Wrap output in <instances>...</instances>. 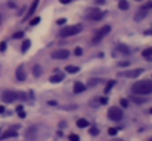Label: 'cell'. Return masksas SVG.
I'll return each mask as SVG.
<instances>
[{
    "mask_svg": "<svg viewBox=\"0 0 152 141\" xmlns=\"http://www.w3.org/2000/svg\"><path fill=\"white\" fill-rule=\"evenodd\" d=\"M132 91L137 95H148L152 93V81L149 80H143V81H137L136 84H133Z\"/></svg>",
    "mask_w": 152,
    "mask_h": 141,
    "instance_id": "6da1fadb",
    "label": "cell"
},
{
    "mask_svg": "<svg viewBox=\"0 0 152 141\" xmlns=\"http://www.w3.org/2000/svg\"><path fill=\"white\" fill-rule=\"evenodd\" d=\"M81 30H83L81 25H68V27H65V28L61 30L59 35L64 37V38H65V37H72V35H77Z\"/></svg>",
    "mask_w": 152,
    "mask_h": 141,
    "instance_id": "7a4b0ae2",
    "label": "cell"
},
{
    "mask_svg": "<svg viewBox=\"0 0 152 141\" xmlns=\"http://www.w3.org/2000/svg\"><path fill=\"white\" fill-rule=\"evenodd\" d=\"M1 98H3V101L4 103H12V101H15V100H24L25 98V95L24 93H15V91H4L3 95H1Z\"/></svg>",
    "mask_w": 152,
    "mask_h": 141,
    "instance_id": "3957f363",
    "label": "cell"
},
{
    "mask_svg": "<svg viewBox=\"0 0 152 141\" xmlns=\"http://www.w3.org/2000/svg\"><path fill=\"white\" fill-rule=\"evenodd\" d=\"M108 118L109 119H112V121H121L123 119V110L120 109V107H111L109 110H108Z\"/></svg>",
    "mask_w": 152,
    "mask_h": 141,
    "instance_id": "277c9868",
    "label": "cell"
},
{
    "mask_svg": "<svg viewBox=\"0 0 152 141\" xmlns=\"http://www.w3.org/2000/svg\"><path fill=\"white\" fill-rule=\"evenodd\" d=\"M109 31H111V27H109V25H103L101 30H98V31H96V34H95V37H93V43L101 41L105 35H108V34H109Z\"/></svg>",
    "mask_w": 152,
    "mask_h": 141,
    "instance_id": "5b68a950",
    "label": "cell"
},
{
    "mask_svg": "<svg viewBox=\"0 0 152 141\" xmlns=\"http://www.w3.org/2000/svg\"><path fill=\"white\" fill-rule=\"evenodd\" d=\"M103 12L99 10V9H96V7H93V9H89L87 10V13H86V16L89 18V19H92V21H99L103 18Z\"/></svg>",
    "mask_w": 152,
    "mask_h": 141,
    "instance_id": "8992f818",
    "label": "cell"
},
{
    "mask_svg": "<svg viewBox=\"0 0 152 141\" xmlns=\"http://www.w3.org/2000/svg\"><path fill=\"white\" fill-rule=\"evenodd\" d=\"M68 56H69V51L65 50V48H59V50H55V51L52 53V57L56 59V60H64V59H66Z\"/></svg>",
    "mask_w": 152,
    "mask_h": 141,
    "instance_id": "52a82bcc",
    "label": "cell"
},
{
    "mask_svg": "<svg viewBox=\"0 0 152 141\" xmlns=\"http://www.w3.org/2000/svg\"><path fill=\"white\" fill-rule=\"evenodd\" d=\"M143 72V69H132V71H121L120 77H127V78H137L140 74Z\"/></svg>",
    "mask_w": 152,
    "mask_h": 141,
    "instance_id": "ba28073f",
    "label": "cell"
},
{
    "mask_svg": "<svg viewBox=\"0 0 152 141\" xmlns=\"http://www.w3.org/2000/svg\"><path fill=\"white\" fill-rule=\"evenodd\" d=\"M18 135V131L16 129H7L1 134V140H6V138H12V137H16Z\"/></svg>",
    "mask_w": 152,
    "mask_h": 141,
    "instance_id": "9c48e42d",
    "label": "cell"
},
{
    "mask_svg": "<svg viewBox=\"0 0 152 141\" xmlns=\"http://www.w3.org/2000/svg\"><path fill=\"white\" fill-rule=\"evenodd\" d=\"M146 10H148V9H146V7L143 6V7H142V9H140V10H139V12H137V13L134 15V19H136V21H142V19H143V18L146 16V13H148Z\"/></svg>",
    "mask_w": 152,
    "mask_h": 141,
    "instance_id": "30bf717a",
    "label": "cell"
},
{
    "mask_svg": "<svg viewBox=\"0 0 152 141\" xmlns=\"http://www.w3.org/2000/svg\"><path fill=\"white\" fill-rule=\"evenodd\" d=\"M37 6H39V0H33V3H31V6H30V9H28V13H27V16H25V19L27 18H30L34 12H36V9H37Z\"/></svg>",
    "mask_w": 152,
    "mask_h": 141,
    "instance_id": "8fae6325",
    "label": "cell"
},
{
    "mask_svg": "<svg viewBox=\"0 0 152 141\" xmlns=\"http://www.w3.org/2000/svg\"><path fill=\"white\" fill-rule=\"evenodd\" d=\"M16 78H18L19 81H24V80H25V72H24V66H19V68L16 69Z\"/></svg>",
    "mask_w": 152,
    "mask_h": 141,
    "instance_id": "7c38bea8",
    "label": "cell"
},
{
    "mask_svg": "<svg viewBox=\"0 0 152 141\" xmlns=\"http://www.w3.org/2000/svg\"><path fill=\"white\" fill-rule=\"evenodd\" d=\"M84 90H86L84 84H81V82H75V84H74V93H75V94L83 93Z\"/></svg>",
    "mask_w": 152,
    "mask_h": 141,
    "instance_id": "4fadbf2b",
    "label": "cell"
},
{
    "mask_svg": "<svg viewBox=\"0 0 152 141\" xmlns=\"http://www.w3.org/2000/svg\"><path fill=\"white\" fill-rule=\"evenodd\" d=\"M62 80H64V74H55L53 77H50V82H52V84L61 82Z\"/></svg>",
    "mask_w": 152,
    "mask_h": 141,
    "instance_id": "5bb4252c",
    "label": "cell"
},
{
    "mask_svg": "<svg viewBox=\"0 0 152 141\" xmlns=\"http://www.w3.org/2000/svg\"><path fill=\"white\" fill-rule=\"evenodd\" d=\"M132 100H133L136 104H142V103H145V101H146V98H145V97H139V95H136V94H134V95H132Z\"/></svg>",
    "mask_w": 152,
    "mask_h": 141,
    "instance_id": "9a60e30c",
    "label": "cell"
},
{
    "mask_svg": "<svg viewBox=\"0 0 152 141\" xmlns=\"http://www.w3.org/2000/svg\"><path fill=\"white\" fill-rule=\"evenodd\" d=\"M68 74H77L78 71H80V68L78 66H72V65H69V66H66V69H65Z\"/></svg>",
    "mask_w": 152,
    "mask_h": 141,
    "instance_id": "2e32d148",
    "label": "cell"
},
{
    "mask_svg": "<svg viewBox=\"0 0 152 141\" xmlns=\"http://www.w3.org/2000/svg\"><path fill=\"white\" fill-rule=\"evenodd\" d=\"M118 7H120L121 10H127V9H129V3H127L126 0H120V1H118Z\"/></svg>",
    "mask_w": 152,
    "mask_h": 141,
    "instance_id": "e0dca14e",
    "label": "cell"
},
{
    "mask_svg": "<svg viewBox=\"0 0 152 141\" xmlns=\"http://www.w3.org/2000/svg\"><path fill=\"white\" fill-rule=\"evenodd\" d=\"M33 74H34V77H40L42 75V66L40 65H36L33 68Z\"/></svg>",
    "mask_w": 152,
    "mask_h": 141,
    "instance_id": "ac0fdd59",
    "label": "cell"
},
{
    "mask_svg": "<svg viewBox=\"0 0 152 141\" xmlns=\"http://www.w3.org/2000/svg\"><path fill=\"white\" fill-rule=\"evenodd\" d=\"M77 127H80V128H87V127H89V122H87L86 119H78V121H77Z\"/></svg>",
    "mask_w": 152,
    "mask_h": 141,
    "instance_id": "d6986e66",
    "label": "cell"
},
{
    "mask_svg": "<svg viewBox=\"0 0 152 141\" xmlns=\"http://www.w3.org/2000/svg\"><path fill=\"white\" fill-rule=\"evenodd\" d=\"M142 54H143V57H149V59H151V56H152V47L146 48V50H143V51H142Z\"/></svg>",
    "mask_w": 152,
    "mask_h": 141,
    "instance_id": "ffe728a7",
    "label": "cell"
},
{
    "mask_svg": "<svg viewBox=\"0 0 152 141\" xmlns=\"http://www.w3.org/2000/svg\"><path fill=\"white\" fill-rule=\"evenodd\" d=\"M30 46H31V41H30V40H25V41L22 43V51H27V50L30 48Z\"/></svg>",
    "mask_w": 152,
    "mask_h": 141,
    "instance_id": "44dd1931",
    "label": "cell"
},
{
    "mask_svg": "<svg viewBox=\"0 0 152 141\" xmlns=\"http://www.w3.org/2000/svg\"><path fill=\"white\" fill-rule=\"evenodd\" d=\"M114 84H115V81H108V84H106V88H105V93L108 94L111 91V88L114 87Z\"/></svg>",
    "mask_w": 152,
    "mask_h": 141,
    "instance_id": "7402d4cb",
    "label": "cell"
},
{
    "mask_svg": "<svg viewBox=\"0 0 152 141\" xmlns=\"http://www.w3.org/2000/svg\"><path fill=\"white\" fill-rule=\"evenodd\" d=\"M16 112H18V115H19V118H25V112H24V109H22V106H18V107H16Z\"/></svg>",
    "mask_w": 152,
    "mask_h": 141,
    "instance_id": "603a6c76",
    "label": "cell"
},
{
    "mask_svg": "<svg viewBox=\"0 0 152 141\" xmlns=\"http://www.w3.org/2000/svg\"><path fill=\"white\" fill-rule=\"evenodd\" d=\"M118 51H121V53H129L130 51V48H127V46H118Z\"/></svg>",
    "mask_w": 152,
    "mask_h": 141,
    "instance_id": "cb8c5ba5",
    "label": "cell"
},
{
    "mask_svg": "<svg viewBox=\"0 0 152 141\" xmlns=\"http://www.w3.org/2000/svg\"><path fill=\"white\" fill-rule=\"evenodd\" d=\"M39 22H40V18H39V16H37V18H33V19L30 21V24H31V25H37Z\"/></svg>",
    "mask_w": 152,
    "mask_h": 141,
    "instance_id": "d4e9b609",
    "label": "cell"
},
{
    "mask_svg": "<svg viewBox=\"0 0 152 141\" xmlns=\"http://www.w3.org/2000/svg\"><path fill=\"white\" fill-rule=\"evenodd\" d=\"M68 138H69V141H80L78 135H75V134H71V135H69Z\"/></svg>",
    "mask_w": 152,
    "mask_h": 141,
    "instance_id": "484cf974",
    "label": "cell"
},
{
    "mask_svg": "<svg viewBox=\"0 0 152 141\" xmlns=\"http://www.w3.org/2000/svg\"><path fill=\"white\" fill-rule=\"evenodd\" d=\"M120 104H121L123 107H127V106H129V101H127L126 98H121V100H120Z\"/></svg>",
    "mask_w": 152,
    "mask_h": 141,
    "instance_id": "4316f807",
    "label": "cell"
},
{
    "mask_svg": "<svg viewBox=\"0 0 152 141\" xmlns=\"http://www.w3.org/2000/svg\"><path fill=\"white\" fill-rule=\"evenodd\" d=\"M108 134H109V135H115V134H117V128H109V129H108Z\"/></svg>",
    "mask_w": 152,
    "mask_h": 141,
    "instance_id": "83f0119b",
    "label": "cell"
},
{
    "mask_svg": "<svg viewBox=\"0 0 152 141\" xmlns=\"http://www.w3.org/2000/svg\"><path fill=\"white\" fill-rule=\"evenodd\" d=\"M22 35H24L22 33H16V34H13V38H21Z\"/></svg>",
    "mask_w": 152,
    "mask_h": 141,
    "instance_id": "f1b7e54d",
    "label": "cell"
},
{
    "mask_svg": "<svg viewBox=\"0 0 152 141\" xmlns=\"http://www.w3.org/2000/svg\"><path fill=\"white\" fill-rule=\"evenodd\" d=\"M4 48H6V43L3 41V43H0V50H1V51H4Z\"/></svg>",
    "mask_w": 152,
    "mask_h": 141,
    "instance_id": "f546056e",
    "label": "cell"
},
{
    "mask_svg": "<svg viewBox=\"0 0 152 141\" xmlns=\"http://www.w3.org/2000/svg\"><path fill=\"white\" fill-rule=\"evenodd\" d=\"M65 22H66V19H64V18L58 19V24H59V25H62V24H65Z\"/></svg>",
    "mask_w": 152,
    "mask_h": 141,
    "instance_id": "4dcf8cb0",
    "label": "cell"
},
{
    "mask_svg": "<svg viewBox=\"0 0 152 141\" xmlns=\"http://www.w3.org/2000/svg\"><path fill=\"white\" fill-rule=\"evenodd\" d=\"M81 53H83V50H81V48H75V54H77V56H80Z\"/></svg>",
    "mask_w": 152,
    "mask_h": 141,
    "instance_id": "1f68e13d",
    "label": "cell"
},
{
    "mask_svg": "<svg viewBox=\"0 0 152 141\" xmlns=\"http://www.w3.org/2000/svg\"><path fill=\"white\" fill-rule=\"evenodd\" d=\"M90 132H92L93 135H96V134H98V129H96V128H90Z\"/></svg>",
    "mask_w": 152,
    "mask_h": 141,
    "instance_id": "d6a6232c",
    "label": "cell"
},
{
    "mask_svg": "<svg viewBox=\"0 0 152 141\" xmlns=\"http://www.w3.org/2000/svg\"><path fill=\"white\" fill-rule=\"evenodd\" d=\"M145 7H146V9H152V1L146 3V4H145Z\"/></svg>",
    "mask_w": 152,
    "mask_h": 141,
    "instance_id": "836d02e7",
    "label": "cell"
},
{
    "mask_svg": "<svg viewBox=\"0 0 152 141\" xmlns=\"http://www.w3.org/2000/svg\"><path fill=\"white\" fill-rule=\"evenodd\" d=\"M90 82H92V85H96V84H98V82H99V80H92V81H90Z\"/></svg>",
    "mask_w": 152,
    "mask_h": 141,
    "instance_id": "e575fe53",
    "label": "cell"
},
{
    "mask_svg": "<svg viewBox=\"0 0 152 141\" xmlns=\"http://www.w3.org/2000/svg\"><path fill=\"white\" fill-rule=\"evenodd\" d=\"M71 0H61V3H64V4H66V3H69Z\"/></svg>",
    "mask_w": 152,
    "mask_h": 141,
    "instance_id": "d590c367",
    "label": "cell"
},
{
    "mask_svg": "<svg viewBox=\"0 0 152 141\" xmlns=\"http://www.w3.org/2000/svg\"><path fill=\"white\" fill-rule=\"evenodd\" d=\"M3 112H4V107H3V106H0V113H3Z\"/></svg>",
    "mask_w": 152,
    "mask_h": 141,
    "instance_id": "8d00e7d4",
    "label": "cell"
},
{
    "mask_svg": "<svg viewBox=\"0 0 152 141\" xmlns=\"http://www.w3.org/2000/svg\"><path fill=\"white\" fill-rule=\"evenodd\" d=\"M111 141H123V140H120V138H114V140H111Z\"/></svg>",
    "mask_w": 152,
    "mask_h": 141,
    "instance_id": "74e56055",
    "label": "cell"
},
{
    "mask_svg": "<svg viewBox=\"0 0 152 141\" xmlns=\"http://www.w3.org/2000/svg\"><path fill=\"white\" fill-rule=\"evenodd\" d=\"M149 112H151V113H152V107H151V110H149Z\"/></svg>",
    "mask_w": 152,
    "mask_h": 141,
    "instance_id": "f35d334b",
    "label": "cell"
},
{
    "mask_svg": "<svg viewBox=\"0 0 152 141\" xmlns=\"http://www.w3.org/2000/svg\"><path fill=\"white\" fill-rule=\"evenodd\" d=\"M0 21H1V16H0Z\"/></svg>",
    "mask_w": 152,
    "mask_h": 141,
    "instance_id": "ab89813d",
    "label": "cell"
},
{
    "mask_svg": "<svg viewBox=\"0 0 152 141\" xmlns=\"http://www.w3.org/2000/svg\"><path fill=\"white\" fill-rule=\"evenodd\" d=\"M149 141H152V138H151V140H149Z\"/></svg>",
    "mask_w": 152,
    "mask_h": 141,
    "instance_id": "60d3db41",
    "label": "cell"
},
{
    "mask_svg": "<svg viewBox=\"0 0 152 141\" xmlns=\"http://www.w3.org/2000/svg\"><path fill=\"white\" fill-rule=\"evenodd\" d=\"M137 1H140V0H137Z\"/></svg>",
    "mask_w": 152,
    "mask_h": 141,
    "instance_id": "b9f144b4",
    "label": "cell"
}]
</instances>
